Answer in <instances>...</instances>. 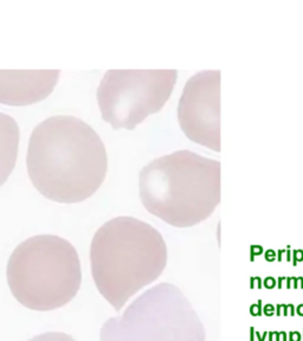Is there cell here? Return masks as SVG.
<instances>
[{
    "instance_id": "obj_3",
    "label": "cell",
    "mask_w": 303,
    "mask_h": 341,
    "mask_svg": "<svg viewBox=\"0 0 303 341\" xmlns=\"http://www.w3.org/2000/svg\"><path fill=\"white\" fill-rule=\"evenodd\" d=\"M146 210L175 228L207 219L220 202V162L188 149L152 160L140 170Z\"/></svg>"
},
{
    "instance_id": "obj_9",
    "label": "cell",
    "mask_w": 303,
    "mask_h": 341,
    "mask_svg": "<svg viewBox=\"0 0 303 341\" xmlns=\"http://www.w3.org/2000/svg\"><path fill=\"white\" fill-rule=\"evenodd\" d=\"M19 144V127L11 116L0 113V186L14 168Z\"/></svg>"
},
{
    "instance_id": "obj_1",
    "label": "cell",
    "mask_w": 303,
    "mask_h": 341,
    "mask_svg": "<svg viewBox=\"0 0 303 341\" xmlns=\"http://www.w3.org/2000/svg\"><path fill=\"white\" fill-rule=\"evenodd\" d=\"M26 165L32 184L44 197L78 202L100 188L108 159L104 144L88 123L70 115H56L33 129Z\"/></svg>"
},
{
    "instance_id": "obj_2",
    "label": "cell",
    "mask_w": 303,
    "mask_h": 341,
    "mask_svg": "<svg viewBox=\"0 0 303 341\" xmlns=\"http://www.w3.org/2000/svg\"><path fill=\"white\" fill-rule=\"evenodd\" d=\"M90 262L98 291L118 312L162 274L167 245L153 225L133 217H116L96 231Z\"/></svg>"
},
{
    "instance_id": "obj_6",
    "label": "cell",
    "mask_w": 303,
    "mask_h": 341,
    "mask_svg": "<svg viewBox=\"0 0 303 341\" xmlns=\"http://www.w3.org/2000/svg\"><path fill=\"white\" fill-rule=\"evenodd\" d=\"M178 71L108 70L97 89L102 118L112 128L133 129L170 98Z\"/></svg>"
},
{
    "instance_id": "obj_5",
    "label": "cell",
    "mask_w": 303,
    "mask_h": 341,
    "mask_svg": "<svg viewBox=\"0 0 303 341\" xmlns=\"http://www.w3.org/2000/svg\"><path fill=\"white\" fill-rule=\"evenodd\" d=\"M100 341H205V329L193 306L178 287L160 283L149 288L110 317Z\"/></svg>"
},
{
    "instance_id": "obj_7",
    "label": "cell",
    "mask_w": 303,
    "mask_h": 341,
    "mask_svg": "<svg viewBox=\"0 0 303 341\" xmlns=\"http://www.w3.org/2000/svg\"><path fill=\"white\" fill-rule=\"evenodd\" d=\"M178 120L187 138L220 152L219 70H204L190 77L179 100Z\"/></svg>"
},
{
    "instance_id": "obj_10",
    "label": "cell",
    "mask_w": 303,
    "mask_h": 341,
    "mask_svg": "<svg viewBox=\"0 0 303 341\" xmlns=\"http://www.w3.org/2000/svg\"><path fill=\"white\" fill-rule=\"evenodd\" d=\"M30 341H76L72 336L68 335L65 333H56V332H50V333H44L40 335L34 336Z\"/></svg>"
},
{
    "instance_id": "obj_4",
    "label": "cell",
    "mask_w": 303,
    "mask_h": 341,
    "mask_svg": "<svg viewBox=\"0 0 303 341\" xmlns=\"http://www.w3.org/2000/svg\"><path fill=\"white\" fill-rule=\"evenodd\" d=\"M77 251L57 236H34L17 246L7 264V282L17 301L32 310L69 303L81 287Z\"/></svg>"
},
{
    "instance_id": "obj_8",
    "label": "cell",
    "mask_w": 303,
    "mask_h": 341,
    "mask_svg": "<svg viewBox=\"0 0 303 341\" xmlns=\"http://www.w3.org/2000/svg\"><path fill=\"white\" fill-rule=\"evenodd\" d=\"M59 70H0V103L27 106L44 100L58 81Z\"/></svg>"
}]
</instances>
